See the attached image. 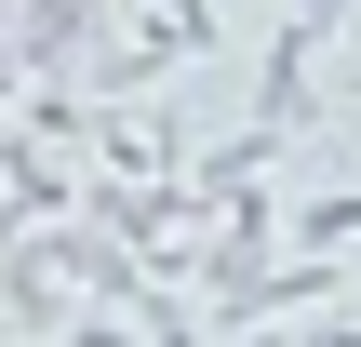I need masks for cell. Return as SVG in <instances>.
I'll return each mask as SVG.
<instances>
[{"label":"cell","mask_w":361,"mask_h":347,"mask_svg":"<svg viewBox=\"0 0 361 347\" xmlns=\"http://www.w3.org/2000/svg\"><path fill=\"white\" fill-rule=\"evenodd\" d=\"M322 53H335V27L281 13V27H268V53H255V107H241V120H268V134H295V147H308V134L335 120V80H322Z\"/></svg>","instance_id":"6da1fadb"},{"label":"cell","mask_w":361,"mask_h":347,"mask_svg":"<svg viewBox=\"0 0 361 347\" xmlns=\"http://www.w3.org/2000/svg\"><path fill=\"white\" fill-rule=\"evenodd\" d=\"M281 160H295V134H268V120H228L214 147H174V187H188L201 214H228V201H241V187H268Z\"/></svg>","instance_id":"7a4b0ae2"},{"label":"cell","mask_w":361,"mask_h":347,"mask_svg":"<svg viewBox=\"0 0 361 347\" xmlns=\"http://www.w3.org/2000/svg\"><path fill=\"white\" fill-rule=\"evenodd\" d=\"M174 147H188V134H174L147 94H107V107H94V134H80V160H94V174H174Z\"/></svg>","instance_id":"3957f363"},{"label":"cell","mask_w":361,"mask_h":347,"mask_svg":"<svg viewBox=\"0 0 361 347\" xmlns=\"http://www.w3.org/2000/svg\"><path fill=\"white\" fill-rule=\"evenodd\" d=\"M348 241H361V174L308 187V201H281V254H348Z\"/></svg>","instance_id":"277c9868"},{"label":"cell","mask_w":361,"mask_h":347,"mask_svg":"<svg viewBox=\"0 0 361 347\" xmlns=\"http://www.w3.org/2000/svg\"><path fill=\"white\" fill-rule=\"evenodd\" d=\"M121 13H134L174 67H188V53H228V13H214V0H121Z\"/></svg>","instance_id":"5b68a950"},{"label":"cell","mask_w":361,"mask_h":347,"mask_svg":"<svg viewBox=\"0 0 361 347\" xmlns=\"http://www.w3.org/2000/svg\"><path fill=\"white\" fill-rule=\"evenodd\" d=\"M281 13H308V27H348V13H361V0H281Z\"/></svg>","instance_id":"8992f818"}]
</instances>
